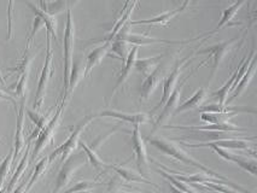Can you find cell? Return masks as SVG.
Returning <instances> with one entry per match:
<instances>
[{
  "label": "cell",
  "instance_id": "3",
  "mask_svg": "<svg viewBox=\"0 0 257 193\" xmlns=\"http://www.w3.org/2000/svg\"><path fill=\"white\" fill-rule=\"evenodd\" d=\"M51 39H52L51 35L49 33H46V56H45L43 70H41L40 77H39L35 100L34 104H33V108L37 110V111H41V109H43L47 87H49L51 77L53 76V73H55V68H53V50Z\"/></svg>",
  "mask_w": 257,
  "mask_h": 193
},
{
  "label": "cell",
  "instance_id": "9",
  "mask_svg": "<svg viewBox=\"0 0 257 193\" xmlns=\"http://www.w3.org/2000/svg\"><path fill=\"white\" fill-rule=\"evenodd\" d=\"M26 102L27 97L21 98V103L19 109H17V118H16V132H15V140L13 147V167L16 164L17 158L23 151L26 145L25 138V121H26Z\"/></svg>",
  "mask_w": 257,
  "mask_h": 193
},
{
  "label": "cell",
  "instance_id": "39",
  "mask_svg": "<svg viewBox=\"0 0 257 193\" xmlns=\"http://www.w3.org/2000/svg\"><path fill=\"white\" fill-rule=\"evenodd\" d=\"M157 171L161 175H162L164 179H167V180L169 181L170 185L174 186L175 188L179 189V191H181V192H184V193H197V192L193 191L192 188H190V186H187L186 183H184V182H181V181L176 180L174 176H172V175H169L168 173H166V171L161 170V169H157Z\"/></svg>",
  "mask_w": 257,
  "mask_h": 193
},
{
  "label": "cell",
  "instance_id": "7",
  "mask_svg": "<svg viewBox=\"0 0 257 193\" xmlns=\"http://www.w3.org/2000/svg\"><path fill=\"white\" fill-rule=\"evenodd\" d=\"M237 41L238 38H234L229 41H222V43L215 44L213 46H209L207 49L199 50V51L196 52L197 55H209V57L213 58V69H211L210 76H209V85L213 82L221 63H222L226 56L232 51L233 46L235 45Z\"/></svg>",
  "mask_w": 257,
  "mask_h": 193
},
{
  "label": "cell",
  "instance_id": "26",
  "mask_svg": "<svg viewBox=\"0 0 257 193\" xmlns=\"http://www.w3.org/2000/svg\"><path fill=\"white\" fill-rule=\"evenodd\" d=\"M207 98H208V90H207V88H205V87L199 88V90L197 91L196 93L190 98V99H187L186 102L182 103L181 105H179L178 108H176L174 115L181 114V112L188 111V110L198 108V106H201L202 104L205 102V99H207Z\"/></svg>",
  "mask_w": 257,
  "mask_h": 193
},
{
  "label": "cell",
  "instance_id": "2",
  "mask_svg": "<svg viewBox=\"0 0 257 193\" xmlns=\"http://www.w3.org/2000/svg\"><path fill=\"white\" fill-rule=\"evenodd\" d=\"M64 41H63V90L64 92L68 88L69 75L73 67L74 57V45H75V23H74L71 8L67 10V22L64 29Z\"/></svg>",
  "mask_w": 257,
  "mask_h": 193
},
{
  "label": "cell",
  "instance_id": "38",
  "mask_svg": "<svg viewBox=\"0 0 257 193\" xmlns=\"http://www.w3.org/2000/svg\"><path fill=\"white\" fill-rule=\"evenodd\" d=\"M110 51L113 52L115 57H118L122 61V63L125 61L128 56V49H127V44L124 41L121 40H115L111 43V46H110Z\"/></svg>",
  "mask_w": 257,
  "mask_h": 193
},
{
  "label": "cell",
  "instance_id": "40",
  "mask_svg": "<svg viewBox=\"0 0 257 193\" xmlns=\"http://www.w3.org/2000/svg\"><path fill=\"white\" fill-rule=\"evenodd\" d=\"M45 25L43 22V20L40 19V17L35 16L34 21H33V25H32V29H31V33H29L28 35V39H27V45H26V50L25 51H29V49H31L33 41H34V38L35 35H37V33L40 31L41 28H43Z\"/></svg>",
  "mask_w": 257,
  "mask_h": 193
},
{
  "label": "cell",
  "instance_id": "42",
  "mask_svg": "<svg viewBox=\"0 0 257 193\" xmlns=\"http://www.w3.org/2000/svg\"><path fill=\"white\" fill-rule=\"evenodd\" d=\"M92 187H93V183L91 181H79L75 185L65 189L62 193H82L85 191H91Z\"/></svg>",
  "mask_w": 257,
  "mask_h": 193
},
{
  "label": "cell",
  "instance_id": "6",
  "mask_svg": "<svg viewBox=\"0 0 257 193\" xmlns=\"http://www.w3.org/2000/svg\"><path fill=\"white\" fill-rule=\"evenodd\" d=\"M86 161H87V158H86L85 153L71 154L69 158L65 159L64 164L62 165L61 170L58 171V175H57L52 193H59L65 186L69 185L74 175L82 165H85Z\"/></svg>",
  "mask_w": 257,
  "mask_h": 193
},
{
  "label": "cell",
  "instance_id": "36",
  "mask_svg": "<svg viewBox=\"0 0 257 193\" xmlns=\"http://www.w3.org/2000/svg\"><path fill=\"white\" fill-rule=\"evenodd\" d=\"M28 80H29V73L22 74L17 80V82L10 87V90L15 91V96L20 98L27 97V88H28Z\"/></svg>",
  "mask_w": 257,
  "mask_h": 193
},
{
  "label": "cell",
  "instance_id": "4",
  "mask_svg": "<svg viewBox=\"0 0 257 193\" xmlns=\"http://www.w3.org/2000/svg\"><path fill=\"white\" fill-rule=\"evenodd\" d=\"M95 118H98L97 114H95V115H93V114L88 115V116H86V117L83 118L82 121H80V122L76 124L75 129H74L73 132H71V134H70L69 138H68L67 140L63 142L61 146L57 147L56 150L53 151V152L49 156L50 164L53 161H55L57 157H61V161L62 162H64L65 159L69 158L71 154H73L74 151L76 150L77 145H79L80 136H81L82 132L86 128H87V127L89 126V123H91L93 120H95Z\"/></svg>",
  "mask_w": 257,
  "mask_h": 193
},
{
  "label": "cell",
  "instance_id": "32",
  "mask_svg": "<svg viewBox=\"0 0 257 193\" xmlns=\"http://www.w3.org/2000/svg\"><path fill=\"white\" fill-rule=\"evenodd\" d=\"M110 169H113L116 171V174H118L122 179L128 181V182H146V183H152L150 180H146L139 173L131 170V169L117 167V165H110Z\"/></svg>",
  "mask_w": 257,
  "mask_h": 193
},
{
  "label": "cell",
  "instance_id": "44",
  "mask_svg": "<svg viewBox=\"0 0 257 193\" xmlns=\"http://www.w3.org/2000/svg\"><path fill=\"white\" fill-rule=\"evenodd\" d=\"M0 99L7 100V102H10L15 106V109H16V111H17V106H19V103H17L16 98L11 97L10 94H8L7 92H5L4 90H2V88H0Z\"/></svg>",
  "mask_w": 257,
  "mask_h": 193
},
{
  "label": "cell",
  "instance_id": "1",
  "mask_svg": "<svg viewBox=\"0 0 257 193\" xmlns=\"http://www.w3.org/2000/svg\"><path fill=\"white\" fill-rule=\"evenodd\" d=\"M145 140L148 142H150L152 146L156 147L157 150L161 151L162 153L172 157V158L176 159V161L184 163V164L191 165V167H195L197 169H199V170H201V173L207 174L208 176L214 177V179L222 180V181H225V182H233V181L227 179V177L223 176V175L216 173V171L213 170L211 168L202 164L201 162H198L196 158H193L190 153L186 152V151H185L184 148L180 146V144H176V142L170 140V139L163 138V136H146Z\"/></svg>",
  "mask_w": 257,
  "mask_h": 193
},
{
  "label": "cell",
  "instance_id": "12",
  "mask_svg": "<svg viewBox=\"0 0 257 193\" xmlns=\"http://www.w3.org/2000/svg\"><path fill=\"white\" fill-rule=\"evenodd\" d=\"M191 57H192V55L187 56V57L182 58L181 61L176 62V64L174 65V69H173L172 73H170L169 75L166 77V79H163V94H162V98H161V102L158 103V105L154 109V112L157 111L158 109L162 108V106L164 105V103L168 100L170 94H172L173 91L175 90L176 84H178V80H179V77H180L182 69H184L185 65H186L188 59H190Z\"/></svg>",
  "mask_w": 257,
  "mask_h": 193
},
{
  "label": "cell",
  "instance_id": "47",
  "mask_svg": "<svg viewBox=\"0 0 257 193\" xmlns=\"http://www.w3.org/2000/svg\"><path fill=\"white\" fill-rule=\"evenodd\" d=\"M82 193H92L91 191H85V192H82Z\"/></svg>",
  "mask_w": 257,
  "mask_h": 193
},
{
  "label": "cell",
  "instance_id": "18",
  "mask_svg": "<svg viewBox=\"0 0 257 193\" xmlns=\"http://www.w3.org/2000/svg\"><path fill=\"white\" fill-rule=\"evenodd\" d=\"M210 148H213L215 152L219 154L221 158L225 159V161L234 163V164H237L238 167H240L243 170L247 171V173L252 175V176H256L257 175V164H256L255 159H253V161H249V159H245V158H243V157L235 156L234 153L228 152L227 150H223V148H220V147L214 146Z\"/></svg>",
  "mask_w": 257,
  "mask_h": 193
},
{
  "label": "cell",
  "instance_id": "48",
  "mask_svg": "<svg viewBox=\"0 0 257 193\" xmlns=\"http://www.w3.org/2000/svg\"><path fill=\"white\" fill-rule=\"evenodd\" d=\"M106 193H116V192H106Z\"/></svg>",
  "mask_w": 257,
  "mask_h": 193
},
{
  "label": "cell",
  "instance_id": "30",
  "mask_svg": "<svg viewBox=\"0 0 257 193\" xmlns=\"http://www.w3.org/2000/svg\"><path fill=\"white\" fill-rule=\"evenodd\" d=\"M74 3H68V2H39L38 7L44 11L45 14L50 15V16L55 17L56 15L62 14L63 11L68 10L70 5H73Z\"/></svg>",
  "mask_w": 257,
  "mask_h": 193
},
{
  "label": "cell",
  "instance_id": "46",
  "mask_svg": "<svg viewBox=\"0 0 257 193\" xmlns=\"http://www.w3.org/2000/svg\"><path fill=\"white\" fill-rule=\"evenodd\" d=\"M0 84H2V85H5V79H4V76H3L2 69H0Z\"/></svg>",
  "mask_w": 257,
  "mask_h": 193
},
{
  "label": "cell",
  "instance_id": "21",
  "mask_svg": "<svg viewBox=\"0 0 257 193\" xmlns=\"http://www.w3.org/2000/svg\"><path fill=\"white\" fill-rule=\"evenodd\" d=\"M83 74H85V65L82 64L81 61H79L77 63H73L71 67V71L69 75V82H68V88L64 92L62 98V102L68 103L71 98V94L75 91L76 86L79 85V82L83 79Z\"/></svg>",
  "mask_w": 257,
  "mask_h": 193
},
{
  "label": "cell",
  "instance_id": "29",
  "mask_svg": "<svg viewBox=\"0 0 257 193\" xmlns=\"http://www.w3.org/2000/svg\"><path fill=\"white\" fill-rule=\"evenodd\" d=\"M163 56H156V57H150V58H143V59H137L136 63H134V68L142 73V75L144 77H148L150 74L154 71L156 68L160 65L161 58Z\"/></svg>",
  "mask_w": 257,
  "mask_h": 193
},
{
  "label": "cell",
  "instance_id": "15",
  "mask_svg": "<svg viewBox=\"0 0 257 193\" xmlns=\"http://www.w3.org/2000/svg\"><path fill=\"white\" fill-rule=\"evenodd\" d=\"M191 2H184L179 5L178 8L174 9V10L167 11V13H163L162 15H158V16L154 17V19L150 20H140V21H131V27L132 26H167L168 22H170L174 17L178 16L179 14L184 13L186 10L187 7H190Z\"/></svg>",
  "mask_w": 257,
  "mask_h": 193
},
{
  "label": "cell",
  "instance_id": "11",
  "mask_svg": "<svg viewBox=\"0 0 257 193\" xmlns=\"http://www.w3.org/2000/svg\"><path fill=\"white\" fill-rule=\"evenodd\" d=\"M249 140H255V136L247 139H222V140L216 141H205L198 142V144H190V142H180V145H185L190 148H199V147H220L223 150L232 148V150H250L251 144Z\"/></svg>",
  "mask_w": 257,
  "mask_h": 193
},
{
  "label": "cell",
  "instance_id": "43",
  "mask_svg": "<svg viewBox=\"0 0 257 193\" xmlns=\"http://www.w3.org/2000/svg\"><path fill=\"white\" fill-rule=\"evenodd\" d=\"M14 3H9L8 7V37L7 41L14 38Z\"/></svg>",
  "mask_w": 257,
  "mask_h": 193
},
{
  "label": "cell",
  "instance_id": "22",
  "mask_svg": "<svg viewBox=\"0 0 257 193\" xmlns=\"http://www.w3.org/2000/svg\"><path fill=\"white\" fill-rule=\"evenodd\" d=\"M255 69H256V57L252 58V61H251L249 68H247L246 73H245L244 75L241 76V79L239 80L237 86H235V88L233 90V93H232L231 98H228V99L226 100L227 105H228L229 103H232L233 100H235L237 98H239L241 96V94L244 93L245 90L247 88V86L250 85V82H251V80H252L253 75H255Z\"/></svg>",
  "mask_w": 257,
  "mask_h": 193
},
{
  "label": "cell",
  "instance_id": "25",
  "mask_svg": "<svg viewBox=\"0 0 257 193\" xmlns=\"http://www.w3.org/2000/svg\"><path fill=\"white\" fill-rule=\"evenodd\" d=\"M201 112H211V114H239V112H251L256 114L255 109L243 108V106H233V105H221V104H209L207 106H202Z\"/></svg>",
  "mask_w": 257,
  "mask_h": 193
},
{
  "label": "cell",
  "instance_id": "35",
  "mask_svg": "<svg viewBox=\"0 0 257 193\" xmlns=\"http://www.w3.org/2000/svg\"><path fill=\"white\" fill-rule=\"evenodd\" d=\"M235 114H211V112H201V120L208 124H223L228 123Z\"/></svg>",
  "mask_w": 257,
  "mask_h": 193
},
{
  "label": "cell",
  "instance_id": "8",
  "mask_svg": "<svg viewBox=\"0 0 257 193\" xmlns=\"http://www.w3.org/2000/svg\"><path fill=\"white\" fill-rule=\"evenodd\" d=\"M132 148L134 157H136V164L138 168V173L146 180L149 175V157L148 151H146V145L144 139H143L142 133H140L139 126H134L132 132Z\"/></svg>",
  "mask_w": 257,
  "mask_h": 193
},
{
  "label": "cell",
  "instance_id": "16",
  "mask_svg": "<svg viewBox=\"0 0 257 193\" xmlns=\"http://www.w3.org/2000/svg\"><path fill=\"white\" fill-rule=\"evenodd\" d=\"M163 129H180L190 132H244V128L232 124L231 122L223 124H207V126H164Z\"/></svg>",
  "mask_w": 257,
  "mask_h": 193
},
{
  "label": "cell",
  "instance_id": "27",
  "mask_svg": "<svg viewBox=\"0 0 257 193\" xmlns=\"http://www.w3.org/2000/svg\"><path fill=\"white\" fill-rule=\"evenodd\" d=\"M245 4H246V3H245V2L232 3V4L229 5L228 8H226L225 10H223V13H222V17H221L220 22L217 23V26H216V27H215L214 31H213V32H210V33H208L209 37H210V35L215 34V33L219 32L220 29H221V28H223V27H225V26L229 25V22H231V21H232L233 19H234V16H235V15L238 14V11L240 10V9L243 8Z\"/></svg>",
  "mask_w": 257,
  "mask_h": 193
},
{
  "label": "cell",
  "instance_id": "14",
  "mask_svg": "<svg viewBox=\"0 0 257 193\" xmlns=\"http://www.w3.org/2000/svg\"><path fill=\"white\" fill-rule=\"evenodd\" d=\"M138 52H139V47L138 46H133L132 49L130 50V52H128L127 58H125V61L123 62L122 69L117 75L115 86H113L111 94H110V97H109V103L111 102L112 98L115 97L116 93H117V91L125 84V81H127L128 77H130L131 73H132V70L134 68V63H136V61L138 59V58H137V57H138Z\"/></svg>",
  "mask_w": 257,
  "mask_h": 193
},
{
  "label": "cell",
  "instance_id": "19",
  "mask_svg": "<svg viewBox=\"0 0 257 193\" xmlns=\"http://www.w3.org/2000/svg\"><path fill=\"white\" fill-rule=\"evenodd\" d=\"M98 117H112L117 118L119 121L132 123L134 126L145 124L149 122V116L146 114H130V112L115 111V110H104V111L97 114Z\"/></svg>",
  "mask_w": 257,
  "mask_h": 193
},
{
  "label": "cell",
  "instance_id": "34",
  "mask_svg": "<svg viewBox=\"0 0 257 193\" xmlns=\"http://www.w3.org/2000/svg\"><path fill=\"white\" fill-rule=\"evenodd\" d=\"M49 165H50L49 157H44V158H41L40 161L38 162V164L35 165L34 171H33L32 176L28 179V185H27V193H28L29 189H31L32 187L35 185V182H37V181L40 179L41 176H43Z\"/></svg>",
  "mask_w": 257,
  "mask_h": 193
},
{
  "label": "cell",
  "instance_id": "10",
  "mask_svg": "<svg viewBox=\"0 0 257 193\" xmlns=\"http://www.w3.org/2000/svg\"><path fill=\"white\" fill-rule=\"evenodd\" d=\"M195 71H192V73H191L190 75L185 77V80L181 82L180 86L175 87V90L173 91L172 94H170V97L168 98V100H167V102L164 103V105L162 106V111H161V114L158 115V118H157L156 123H155V127H154V129H152V132H155V130H156L157 128H160L161 124H162L163 122H166V121L168 120V118H170L173 115H174L176 108H178V106H179V102H180V99H181V94H182V91H184L185 85H186L187 80L190 79L191 75H192V74L195 73Z\"/></svg>",
  "mask_w": 257,
  "mask_h": 193
},
{
  "label": "cell",
  "instance_id": "31",
  "mask_svg": "<svg viewBox=\"0 0 257 193\" xmlns=\"http://www.w3.org/2000/svg\"><path fill=\"white\" fill-rule=\"evenodd\" d=\"M79 145L81 146V148L83 150V153L86 154V158H87V161H89V163H91V164L93 165V167L97 169V170H101V169H105V168L110 167L109 163L104 162L103 159H101L100 157L98 156L97 151L92 150V148L89 147V145L86 144V142L81 140V139H80Z\"/></svg>",
  "mask_w": 257,
  "mask_h": 193
},
{
  "label": "cell",
  "instance_id": "45",
  "mask_svg": "<svg viewBox=\"0 0 257 193\" xmlns=\"http://www.w3.org/2000/svg\"><path fill=\"white\" fill-rule=\"evenodd\" d=\"M27 185H28V180H23L22 182L14 189L13 193H27Z\"/></svg>",
  "mask_w": 257,
  "mask_h": 193
},
{
  "label": "cell",
  "instance_id": "41",
  "mask_svg": "<svg viewBox=\"0 0 257 193\" xmlns=\"http://www.w3.org/2000/svg\"><path fill=\"white\" fill-rule=\"evenodd\" d=\"M118 129H119V124H116V126H115V128L110 129L109 132H106L105 134H104V135L101 134V135L98 136V138L95 139V140H94L93 142H92V144H91V146H89V147H91L92 150H94V151H98V148H99V147L101 146V145H103L104 142H105V141L107 140V139L110 138V136L115 134V133L117 132Z\"/></svg>",
  "mask_w": 257,
  "mask_h": 193
},
{
  "label": "cell",
  "instance_id": "24",
  "mask_svg": "<svg viewBox=\"0 0 257 193\" xmlns=\"http://www.w3.org/2000/svg\"><path fill=\"white\" fill-rule=\"evenodd\" d=\"M27 7H28L34 13L35 16L40 17L43 20L45 27H46V33H49L51 38L55 39L56 41H58V35H57V20L56 17L50 16V15L45 14L40 8L38 7L34 3H26Z\"/></svg>",
  "mask_w": 257,
  "mask_h": 193
},
{
  "label": "cell",
  "instance_id": "33",
  "mask_svg": "<svg viewBox=\"0 0 257 193\" xmlns=\"http://www.w3.org/2000/svg\"><path fill=\"white\" fill-rule=\"evenodd\" d=\"M34 58H35V53L25 51L23 52L22 59H21L20 63L15 68H9L8 71H10V73H16L17 75H19V77L22 75V74L29 73V71H31V65L33 63V61H34Z\"/></svg>",
  "mask_w": 257,
  "mask_h": 193
},
{
  "label": "cell",
  "instance_id": "5",
  "mask_svg": "<svg viewBox=\"0 0 257 193\" xmlns=\"http://www.w3.org/2000/svg\"><path fill=\"white\" fill-rule=\"evenodd\" d=\"M65 105H67V103L64 102L59 104V106L56 110V114L50 118L49 123L45 126V128L41 130V133L39 134V136L37 138V141H35L34 150H33V153H32L33 159L37 158L39 154L43 152L49 145H52L53 142H55V134L57 129H58L59 124H61L63 110H64Z\"/></svg>",
  "mask_w": 257,
  "mask_h": 193
},
{
  "label": "cell",
  "instance_id": "23",
  "mask_svg": "<svg viewBox=\"0 0 257 193\" xmlns=\"http://www.w3.org/2000/svg\"><path fill=\"white\" fill-rule=\"evenodd\" d=\"M31 152V146L27 147L26 150V153L23 154L22 159H21L19 165H17V168L15 169V173L13 174V176H11L10 181L8 182V185L4 187V188H2V191L0 193H13V191L15 188H16L17 183H19V181L21 177H22L23 173L26 171L27 167H28V162H29V153Z\"/></svg>",
  "mask_w": 257,
  "mask_h": 193
},
{
  "label": "cell",
  "instance_id": "13",
  "mask_svg": "<svg viewBox=\"0 0 257 193\" xmlns=\"http://www.w3.org/2000/svg\"><path fill=\"white\" fill-rule=\"evenodd\" d=\"M139 3L138 2H127L124 3L123 5V9H122L121 14H119V16L117 17V20H116L115 25H113L111 32L109 33V34L106 35L104 39H99V40H97L95 43H112L113 40H115V38L117 37V34L119 32L122 31V28H123L124 26H127L128 23L131 22V19H132V15H133V11L134 9H136L137 5H138Z\"/></svg>",
  "mask_w": 257,
  "mask_h": 193
},
{
  "label": "cell",
  "instance_id": "20",
  "mask_svg": "<svg viewBox=\"0 0 257 193\" xmlns=\"http://www.w3.org/2000/svg\"><path fill=\"white\" fill-rule=\"evenodd\" d=\"M110 46H111V43H104L100 46L95 47L93 51L89 52V55L87 56V61H86L85 64V74H83V77H87L92 73L93 68L99 65L100 62L106 56L110 55Z\"/></svg>",
  "mask_w": 257,
  "mask_h": 193
},
{
  "label": "cell",
  "instance_id": "28",
  "mask_svg": "<svg viewBox=\"0 0 257 193\" xmlns=\"http://www.w3.org/2000/svg\"><path fill=\"white\" fill-rule=\"evenodd\" d=\"M26 112L27 115H28V117L31 118V121L33 123L37 126V128L33 130V133L29 136L28 139V142H31L32 140H34V139H37L39 134L41 133V130L45 128V126H46L47 123H49L50 121V112L47 115H40L38 111H33V110H28L26 109Z\"/></svg>",
  "mask_w": 257,
  "mask_h": 193
},
{
  "label": "cell",
  "instance_id": "37",
  "mask_svg": "<svg viewBox=\"0 0 257 193\" xmlns=\"http://www.w3.org/2000/svg\"><path fill=\"white\" fill-rule=\"evenodd\" d=\"M11 167H13V150L0 163V191H2L3 186H4L5 181H7L9 174H10Z\"/></svg>",
  "mask_w": 257,
  "mask_h": 193
},
{
  "label": "cell",
  "instance_id": "17",
  "mask_svg": "<svg viewBox=\"0 0 257 193\" xmlns=\"http://www.w3.org/2000/svg\"><path fill=\"white\" fill-rule=\"evenodd\" d=\"M163 68L161 65L155 69L148 77H145L142 87H140V102H148L150 97L154 94V92L157 90L160 82L163 80Z\"/></svg>",
  "mask_w": 257,
  "mask_h": 193
}]
</instances>
